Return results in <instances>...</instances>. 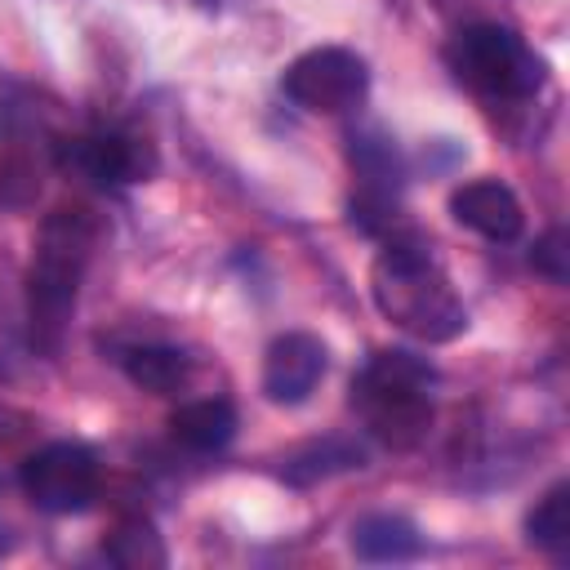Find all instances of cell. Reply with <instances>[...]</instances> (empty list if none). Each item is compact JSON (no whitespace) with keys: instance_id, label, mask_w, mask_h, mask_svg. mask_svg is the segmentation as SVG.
Instances as JSON below:
<instances>
[{"instance_id":"6da1fadb","label":"cell","mask_w":570,"mask_h":570,"mask_svg":"<svg viewBox=\"0 0 570 570\" xmlns=\"http://www.w3.org/2000/svg\"><path fill=\"white\" fill-rule=\"evenodd\" d=\"M370 294L374 307L410 338L450 343L468 330V307L423 240H387V249L374 258Z\"/></svg>"},{"instance_id":"7a4b0ae2","label":"cell","mask_w":570,"mask_h":570,"mask_svg":"<svg viewBox=\"0 0 570 570\" xmlns=\"http://www.w3.org/2000/svg\"><path fill=\"white\" fill-rule=\"evenodd\" d=\"M94 249V223L85 209H58L36 245L31 272H27V312H31V343L45 352H58L62 330L76 312L80 276L89 267Z\"/></svg>"},{"instance_id":"3957f363","label":"cell","mask_w":570,"mask_h":570,"mask_svg":"<svg viewBox=\"0 0 570 570\" xmlns=\"http://www.w3.org/2000/svg\"><path fill=\"white\" fill-rule=\"evenodd\" d=\"M432 383L436 370L414 352H379L352 379V405L365 428L392 445L410 450L428 436L432 423Z\"/></svg>"},{"instance_id":"277c9868","label":"cell","mask_w":570,"mask_h":570,"mask_svg":"<svg viewBox=\"0 0 570 570\" xmlns=\"http://www.w3.org/2000/svg\"><path fill=\"white\" fill-rule=\"evenodd\" d=\"M450 67L463 85H472L485 98H530L543 85V58L499 22L463 27L450 40Z\"/></svg>"},{"instance_id":"5b68a950","label":"cell","mask_w":570,"mask_h":570,"mask_svg":"<svg viewBox=\"0 0 570 570\" xmlns=\"http://www.w3.org/2000/svg\"><path fill=\"white\" fill-rule=\"evenodd\" d=\"M281 89L294 107L303 111H321V116H343L352 107H361L365 89H370V67L361 53L343 49V45H316L307 53H298L285 76Z\"/></svg>"},{"instance_id":"8992f818","label":"cell","mask_w":570,"mask_h":570,"mask_svg":"<svg viewBox=\"0 0 570 570\" xmlns=\"http://www.w3.org/2000/svg\"><path fill=\"white\" fill-rule=\"evenodd\" d=\"M18 481L40 512L71 517V512H85L98 494V459L80 441H49L22 459Z\"/></svg>"},{"instance_id":"52a82bcc","label":"cell","mask_w":570,"mask_h":570,"mask_svg":"<svg viewBox=\"0 0 570 570\" xmlns=\"http://www.w3.org/2000/svg\"><path fill=\"white\" fill-rule=\"evenodd\" d=\"M62 165L98 187H120V183H142L156 169V156L151 142L129 129H98L62 142Z\"/></svg>"},{"instance_id":"ba28073f","label":"cell","mask_w":570,"mask_h":570,"mask_svg":"<svg viewBox=\"0 0 570 570\" xmlns=\"http://www.w3.org/2000/svg\"><path fill=\"white\" fill-rule=\"evenodd\" d=\"M325 343L316 334H303V330H289L281 338H272L267 356H263V396L272 405H303L316 383L325 379Z\"/></svg>"},{"instance_id":"9c48e42d","label":"cell","mask_w":570,"mask_h":570,"mask_svg":"<svg viewBox=\"0 0 570 570\" xmlns=\"http://www.w3.org/2000/svg\"><path fill=\"white\" fill-rule=\"evenodd\" d=\"M450 214H454L459 227H468L485 240H517L521 227H525L517 191L499 178H472V183L454 187L450 191Z\"/></svg>"},{"instance_id":"30bf717a","label":"cell","mask_w":570,"mask_h":570,"mask_svg":"<svg viewBox=\"0 0 570 570\" xmlns=\"http://www.w3.org/2000/svg\"><path fill=\"white\" fill-rule=\"evenodd\" d=\"M169 436L191 454H214L236 436V410L223 396L187 401L169 414Z\"/></svg>"},{"instance_id":"8fae6325","label":"cell","mask_w":570,"mask_h":570,"mask_svg":"<svg viewBox=\"0 0 570 570\" xmlns=\"http://www.w3.org/2000/svg\"><path fill=\"white\" fill-rule=\"evenodd\" d=\"M120 370L134 387L151 392V396H174L187 379H191V361L183 347L169 343H134L120 352Z\"/></svg>"},{"instance_id":"7c38bea8","label":"cell","mask_w":570,"mask_h":570,"mask_svg":"<svg viewBox=\"0 0 570 570\" xmlns=\"http://www.w3.org/2000/svg\"><path fill=\"white\" fill-rule=\"evenodd\" d=\"M352 552L361 561H410V557L423 552V534L410 517L370 512L352 525Z\"/></svg>"},{"instance_id":"4fadbf2b","label":"cell","mask_w":570,"mask_h":570,"mask_svg":"<svg viewBox=\"0 0 570 570\" xmlns=\"http://www.w3.org/2000/svg\"><path fill=\"white\" fill-rule=\"evenodd\" d=\"M352 169L361 174V191L370 196H396L401 191V156L396 142L379 129L352 134Z\"/></svg>"},{"instance_id":"5bb4252c","label":"cell","mask_w":570,"mask_h":570,"mask_svg":"<svg viewBox=\"0 0 570 570\" xmlns=\"http://www.w3.org/2000/svg\"><path fill=\"white\" fill-rule=\"evenodd\" d=\"M352 468H365V450L347 436H325V441H312L307 450L289 454L281 476L294 481V485H312L321 476H334V472H352Z\"/></svg>"},{"instance_id":"9a60e30c","label":"cell","mask_w":570,"mask_h":570,"mask_svg":"<svg viewBox=\"0 0 570 570\" xmlns=\"http://www.w3.org/2000/svg\"><path fill=\"white\" fill-rule=\"evenodd\" d=\"M102 557H107L111 566H120V570H160V566L169 561V557H165V543H160V534H156V525L142 521V517L120 521V525L107 534Z\"/></svg>"},{"instance_id":"2e32d148","label":"cell","mask_w":570,"mask_h":570,"mask_svg":"<svg viewBox=\"0 0 570 570\" xmlns=\"http://www.w3.org/2000/svg\"><path fill=\"white\" fill-rule=\"evenodd\" d=\"M525 539L552 557L570 552V485L557 481L530 512H525Z\"/></svg>"},{"instance_id":"e0dca14e","label":"cell","mask_w":570,"mask_h":570,"mask_svg":"<svg viewBox=\"0 0 570 570\" xmlns=\"http://www.w3.org/2000/svg\"><path fill=\"white\" fill-rule=\"evenodd\" d=\"M36 191H40L36 165H31V160H18V156H4V160H0V205L18 209V205H27Z\"/></svg>"},{"instance_id":"ac0fdd59","label":"cell","mask_w":570,"mask_h":570,"mask_svg":"<svg viewBox=\"0 0 570 570\" xmlns=\"http://www.w3.org/2000/svg\"><path fill=\"white\" fill-rule=\"evenodd\" d=\"M530 263H534V272H543L548 281L566 285V276H570V249H566V232H561V227H548V232L534 240Z\"/></svg>"},{"instance_id":"d6986e66","label":"cell","mask_w":570,"mask_h":570,"mask_svg":"<svg viewBox=\"0 0 570 570\" xmlns=\"http://www.w3.org/2000/svg\"><path fill=\"white\" fill-rule=\"evenodd\" d=\"M9 552V534H4V525H0V557Z\"/></svg>"}]
</instances>
